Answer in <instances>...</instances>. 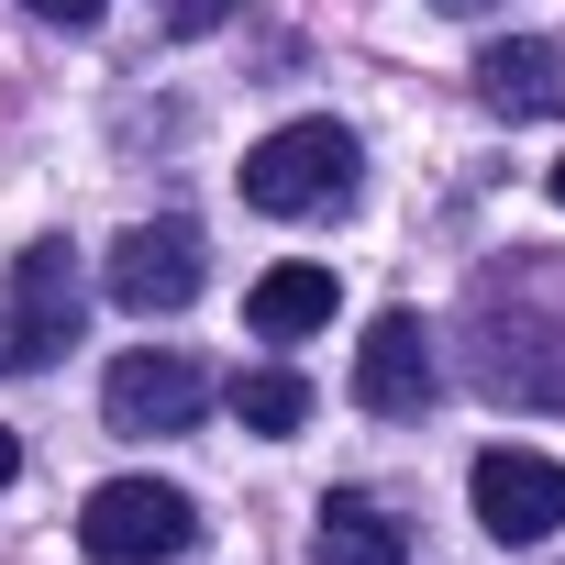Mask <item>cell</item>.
I'll list each match as a JSON object with an SVG mask.
<instances>
[{"label": "cell", "mask_w": 565, "mask_h": 565, "mask_svg": "<svg viewBox=\"0 0 565 565\" xmlns=\"http://www.w3.org/2000/svg\"><path fill=\"white\" fill-rule=\"evenodd\" d=\"M433 388H444V366H433V322H422V311H377L366 344H355V399H366L377 422H422Z\"/></svg>", "instance_id": "8992f818"}, {"label": "cell", "mask_w": 565, "mask_h": 565, "mask_svg": "<svg viewBox=\"0 0 565 565\" xmlns=\"http://www.w3.org/2000/svg\"><path fill=\"white\" fill-rule=\"evenodd\" d=\"M12 466H23V444H12V433H0V488H12Z\"/></svg>", "instance_id": "9a60e30c"}, {"label": "cell", "mask_w": 565, "mask_h": 565, "mask_svg": "<svg viewBox=\"0 0 565 565\" xmlns=\"http://www.w3.org/2000/svg\"><path fill=\"white\" fill-rule=\"evenodd\" d=\"M311 565H411V521H388V499H366V488H333Z\"/></svg>", "instance_id": "30bf717a"}, {"label": "cell", "mask_w": 565, "mask_h": 565, "mask_svg": "<svg viewBox=\"0 0 565 565\" xmlns=\"http://www.w3.org/2000/svg\"><path fill=\"white\" fill-rule=\"evenodd\" d=\"M233 422L244 433H300L311 422V377L300 366H244L233 377Z\"/></svg>", "instance_id": "7c38bea8"}, {"label": "cell", "mask_w": 565, "mask_h": 565, "mask_svg": "<svg viewBox=\"0 0 565 565\" xmlns=\"http://www.w3.org/2000/svg\"><path fill=\"white\" fill-rule=\"evenodd\" d=\"M23 12H34V23H100L111 0H23Z\"/></svg>", "instance_id": "5bb4252c"}, {"label": "cell", "mask_w": 565, "mask_h": 565, "mask_svg": "<svg viewBox=\"0 0 565 565\" xmlns=\"http://www.w3.org/2000/svg\"><path fill=\"white\" fill-rule=\"evenodd\" d=\"M554 200H565V167H554Z\"/></svg>", "instance_id": "e0dca14e"}, {"label": "cell", "mask_w": 565, "mask_h": 565, "mask_svg": "<svg viewBox=\"0 0 565 565\" xmlns=\"http://www.w3.org/2000/svg\"><path fill=\"white\" fill-rule=\"evenodd\" d=\"M78 543H89L100 565H167V554L200 543V510H189V488H167V477H111V488H89Z\"/></svg>", "instance_id": "3957f363"}, {"label": "cell", "mask_w": 565, "mask_h": 565, "mask_svg": "<svg viewBox=\"0 0 565 565\" xmlns=\"http://www.w3.org/2000/svg\"><path fill=\"white\" fill-rule=\"evenodd\" d=\"M244 200L266 222H322L355 200V134L344 122H277L255 156H244Z\"/></svg>", "instance_id": "6da1fadb"}, {"label": "cell", "mask_w": 565, "mask_h": 565, "mask_svg": "<svg viewBox=\"0 0 565 565\" xmlns=\"http://www.w3.org/2000/svg\"><path fill=\"white\" fill-rule=\"evenodd\" d=\"M100 411H111V433H189L200 411H211V377H200V355H178V344H134L122 366H111V388H100Z\"/></svg>", "instance_id": "5b68a950"}, {"label": "cell", "mask_w": 565, "mask_h": 565, "mask_svg": "<svg viewBox=\"0 0 565 565\" xmlns=\"http://www.w3.org/2000/svg\"><path fill=\"white\" fill-rule=\"evenodd\" d=\"M244 322H255L266 344L322 333V322H333V266H266V277H255V300H244Z\"/></svg>", "instance_id": "8fae6325"}, {"label": "cell", "mask_w": 565, "mask_h": 565, "mask_svg": "<svg viewBox=\"0 0 565 565\" xmlns=\"http://www.w3.org/2000/svg\"><path fill=\"white\" fill-rule=\"evenodd\" d=\"M89 322V289H78V244H23L12 255V322H0V366L12 377H45Z\"/></svg>", "instance_id": "7a4b0ae2"}, {"label": "cell", "mask_w": 565, "mask_h": 565, "mask_svg": "<svg viewBox=\"0 0 565 565\" xmlns=\"http://www.w3.org/2000/svg\"><path fill=\"white\" fill-rule=\"evenodd\" d=\"M433 12H488V0H433Z\"/></svg>", "instance_id": "2e32d148"}, {"label": "cell", "mask_w": 565, "mask_h": 565, "mask_svg": "<svg viewBox=\"0 0 565 565\" xmlns=\"http://www.w3.org/2000/svg\"><path fill=\"white\" fill-rule=\"evenodd\" d=\"M466 488H477L488 543H554V532H565V466L532 455V444H488Z\"/></svg>", "instance_id": "277c9868"}, {"label": "cell", "mask_w": 565, "mask_h": 565, "mask_svg": "<svg viewBox=\"0 0 565 565\" xmlns=\"http://www.w3.org/2000/svg\"><path fill=\"white\" fill-rule=\"evenodd\" d=\"M477 388L554 411V399H565V333H554V322H510V311L477 289Z\"/></svg>", "instance_id": "52a82bcc"}, {"label": "cell", "mask_w": 565, "mask_h": 565, "mask_svg": "<svg viewBox=\"0 0 565 565\" xmlns=\"http://www.w3.org/2000/svg\"><path fill=\"white\" fill-rule=\"evenodd\" d=\"M477 100H488L499 122H543V111H565V56H554L543 34H510V45L477 56Z\"/></svg>", "instance_id": "9c48e42d"}, {"label": "cell", "mask_w": 565, "mask_h": 565, "mask_svg": "<svg viewBox=\"0 0 565 565\" xmlns=\"http://www.w3.org/2000/svg\"><path fill=\"white\" fill-rule=\"evenodd\" d=\"M233 12H244V0H156V23H167V34H222Z\"/></svg>", "instance_id": "4fadbf2b"}, {"label": "cell", "mask_w": 565, "mask_h": 565, "mask_svg": "<svg viewBox=\"0 0 565 565\" xmlns=\"http://www.w3.org/2000/svg\"><path fill=\"white\" fill-rule=\"evenodd\" d=\"M200 266H211V255H200V222H134V233L111 244V300L145 311V322H156V311H189V300H200Z\"/></svg>", "instance_id": "ba28073f"}]
</instances>
